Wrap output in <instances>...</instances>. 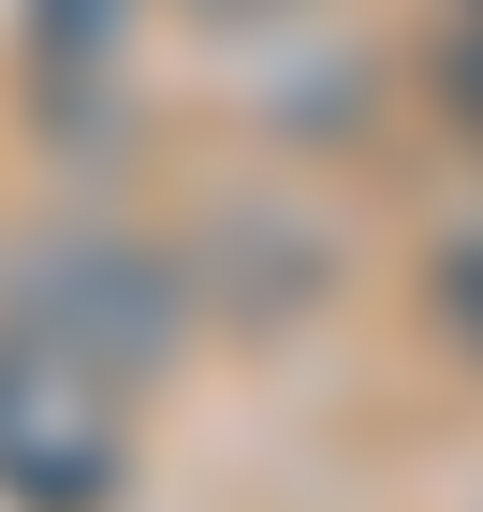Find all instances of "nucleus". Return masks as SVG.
Masks as SVG:
<instances>
[{
    "label": "nucleus",
    "mask_w": 483,
    "mask_h": 512,
    "mask_svg": "<svg viewBox=\"0 0 483 512\" xmlns=\"http://www.w3.org/2000/svg\"><path fill=\"white\" fill-rule=\"evenodd\" d=\"M425 308H440V337L483 366V235H454L440 264H425Z\"/></svg>",
    "instance_id": "nucleus-2"
},
{
    "label": "nucleus",
    "mask_w": 483,
    "mask_h": 512,
    "mask_svg": "<svg viewBox=\"0 0 483 512\" xmlns=\"http://www.w3.org/2000/svg\"><path fill=\"white\" fill-rule=\"evenodd\" d=\"M440 103H454V118L483 132V0L454 15V44H440Z\"/></svg>",
    "instance_id": "nucleus-3"
},
{
    "label": "nucleus",
    "mask_w": 483,
    "mask_h": 512,
    "mask_svg": "<svg viewBox=\"0 0 483 512\" xmlns=\"http://www.w3.org/2000/svg\"><path fill=\"white\" fill-rule=\"evenodd\" d=\"M161 278L118 235H44L0 278V498L15 512H103L132 469V395H147Z\"/></svg>",
    "instance_id": "nucleus-1"
}]
</instances>
